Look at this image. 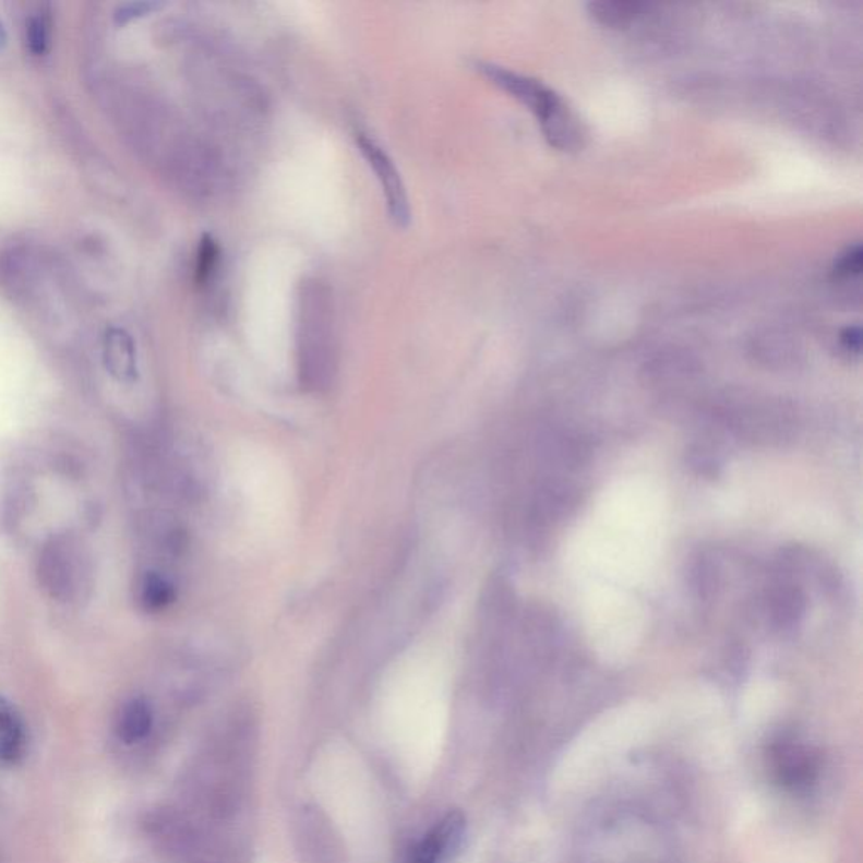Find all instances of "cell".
Segmentation results:
<instances>
[{"instance_id": "obj_13", "label": "cell", "mask_w": 863, "mask_h": 863, "mask_svg": "<svg viewBox=\"0 0 863 863\" xmlns=\"http://www.w3.org/2000/svg\"><path fill=\"white\" fill-rule=\"evenodd\" d=\"M219 247L209 235L203 237L200 249H197L196 268H194V280L197 286L208 283L212 275L218 267Z\"/></svg>"}, {"instance_id": "obj_3", "label": "cell", "mask_w": 863, "mask_h": 863, "mask_svg": "<svg viewBox=\"0 0 863 863\" xmlns=\"http://www.w3.org/2000/svg\"><path fill=\"white\" fill-rule=\"evenodd\" d=\"M767 766L781 788L801 793L815 784L822 760L816 748L782 739L767 748Z\"/></svg>"}, {"instance_id": "obj_7", "label": "cell", "mask_w": 863, "mask_h": 863, "mask_svg": "<svg viewBox=\"0 0 863 863\" xmlns=\"http://www.w3.org/2000/svg\"><path fill=\"white\" fill-rule=\"evenodd\" d=\"M105 364L116 379L134 380L135 346L129 333L120 327H110L104 339Z\"/></svg>"}, {"instance_id": "obj_14", "label": "cell", "mask_w": 863, "mask_h": 863, "mask_svg": "<svg viewBox=\"0 0 863 863\" xmlns=\"http://www.w3.org/2000/svg\"><path fill=\"white\" fill-rule=\"evenodd\" d=\"M862 271V247L853 245L841 253L835 262L834 274L838 278H849Z\"/></svg>"}, {"instance_id": "obj_16", "label": "cell", "mask_w": 863, "mask_h": 863, "mask_svg": "<svg viewBox=\"0 0 863 863\" xmlns=\"http://www.w3.org/2000/svg\"><path fill=\"white\" fill-rule=\"evenodd\" d=\"M841 341L850 351H859L860 349V329L859 327H847L841 334Z\"/></svg>"}, {"instance_id": "obj_1", "label": "cell", "mask_w": 863, "mask_h": 863, "mask_svg": "<svg viewBox=\"0 0 863 863\" xmlns=\"http://www.w3.org/2000/svg\"><path fill=\"white\" fill-rule=\"evenodd\" d=\"M479 70L494 85L530 108L541 123L550 145L560 151H577L586 141V129L572 108L553 89L538 80L506 70L496 64L481 63Z\"/></svg>"}, {"instance_id": "obj_8", "label": "cell", "mask_w": 863, "mask_h": 863, "mask_svg": "<svg viewBox=\"0 0 863 863\" xmlns=\"http://www.w3.org/2000/svg\"><path fill=\"white\" fill-rule=\"evenodd\" d=\"M26 734L21 717L0 698V763H17L23 757Z\"/></svg>"}, {"instance_id": "obj_4", "label": "cell", "mask_w": 863, "mask_h": 863, "mask_svg": "<svg viewBox=\"0 0 863 863\" xmlns=\"http://www.w3.org/2000/svg\"><path fill=\"white\" fill-rule=\"evenodd\" d=\"M356 144L360 145L361 154L370 164L380 185H382L389 218L397 227L407 228L411 219L410 201H408L407 188H405L397 166L386 154V151H383L382 145L370 135L358 132Z\"/></svg>"}, {"instance_id": "obj_11", "label": "cell", "mask_w": 863, "mask_h": 863, "mask_svg": "<svg viewBox=\"0 0 863 863\" xmlns=\"http://www.w3.org/2000/svg\"><path fill=\"white\" fill-rule=\"evenodd\" d=\"M51 12L46 5L37 8L26 21V46L33 56H45L51 46Z\"/></svg>"}, {"instance_id": "obj_5", "label": "cell", "mask_w": 863, "mask_h": 863, "mask_svg": "<svg viewBox=\"0 0 863 863\" xmlns=\"http://www.w3.org/2000/svg\"><path fill=\"white\" fill-rule=\"evenodd\" d=\"M466 816L451 812L416 847L410 863H448L459 853L466 838Z\"/></svg>"}, {"instance_id": "obj_2", "label": "cell", "mask_w": 863, "mask_h": 863, "mask_svg": "<svg viewBox=\"0 0 863 863\" xmlns=\"http://www.w3.org/2000/svg\"><path fill=\"white\" fill-rule=\"evenodd\" d=\"M37 575L52 599L68 602L82 597L89 582L88 556L82 543L71 535L52 537L43 547Z\"/></svg>"}, {"instance_id": "obj_9", "label": "cell", "mask_w": 863, "mask_h": 863, "mask_svg": "<svg viewBox=\"0 0 863 863\" xmlns=\"http://www.w3.org/2000/svg\"><path fill=\"white\" fill-rule=\"evenodd\" d=\"M153 729V708L144 698L130 700L120 711L117 734L125 744H135L147 738Z\"/></svg>"}, {"instance_id": "obj_17", "label": "cell", "mask_w": 863, "mask_h": 863, "mask_svg": "<svg viewBox=\"0 0 863 863\" xmlns=\"http://www.w3.org/2000/svg\"><path fill=\"white\" fill-rule=\"evenodd\" d=\"M5 39H8V37H5L4 27H2V24H0V51H2V49H4Z\"/></svg>"}, {"instance_id": "obj_12", "label": "cell", "mask_w": 863, "mask_h": 863, "mask_svg": "<svg viewBox=\"0 0 863 863\" xmlns=\"http://www.w3.org/2000/svg\"><path fill=\"white\" fill-rule=\"evenodd\" d=\"M590 14L606 26H624L642 12L639 2H592Z\"/></svg>"}, {"instance_id": "obj_15", "label": "cell", "mask_w": 863, "mask_h": 863, "mask_svg": "<svg viewBox=\"0 0 863 863\" xmlns=\"http://www.w3.org/2000/svg\"><path fill=\"white\" fill-rule=\"evenodd\" d=\"M157 8L159 4H154V2H132V4L120 5L116 12L117 23H129L132 19L141 17Z\"/></svg>"}, {"instance_id": "obj_10", "label": "cell", "mask_w": 863, "mask_h": 863, "mask_svg": "<svg viewBox=\"0 0 863 863\" xmlns=\"http://www.w3.org/2000/svg\"><path fill=\"white\" fill-rule=\"evenodd\" d=\"M141 600L147 611H163L176 600L175 586L164 575L148 572L142 580Z\"/></svg>"}, {"instance_id": "obj_6", "label": "cell", "mask_w": 863, "mask_h": 863, "mask_svg": "<svg viewBox=\"0 0 863 863\" xmlns=\"http://www.w3.org/2000/svg\"><path fill=\"white\" fill-rule=\"evenodd\" d=\"M39 277V267L33 250L24 245L0 250V290L15 300L26 302L33 296Z\"/></svg>"}]
</instances>
